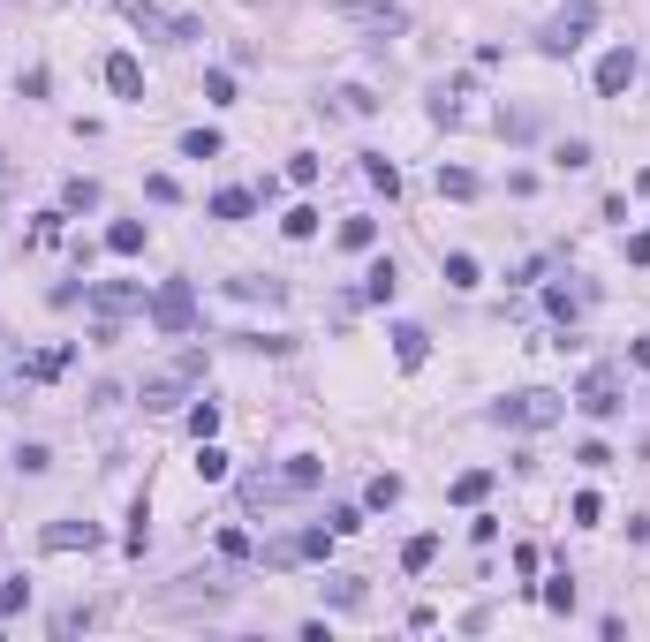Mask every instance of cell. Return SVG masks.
Masks as SVG:
<instances>
[{
    "instance_id": "obj_1",
    "label": "cell",
    "mask_w": 650,
    "mask_h": 642,
    "mask_svg": "<svg viewBox=\"0 0 650 642\" xmlns=\"http://www.w3.org/2000/svg\"><path fill=\"white\" fill-rule=\"evenodd\" d=\"M197 386H205V348H182V355H167L159 371H144L137 401H144V416H167V408H182Z\"/></svg>"
},
{
    "instance_id": "obj_2",
    "label": "cell",
    "mask_w": 650,
    "mask_h": 642,
    "mask_svg": "<svg viewBox=\"0 0 650 642\" xmlns=\"http://www.w3.org/2000/svg\"><path fill=\"white\" fill-rule=\"evenodd\" d=\"M318 476H325V461H310V454H295L288 469H250L242 476V507L265 514V507H280V499H295V491H310Z\"/></svg>"
},
{
    "instance_id": "obj_3",
    "label": "cell",
    "mask_w": 650,
    "mask_h": 642,
    "mask_svg": "<svg viewBox=\"0 0 650 642\" xmlns=\"http://www.w3.org/2000/svg\"><path fill=\"white\" fill-rule=\"evenodd\" d=\"M84 303H91V318H99V325H91V340H99V348H106V340H121V318L152 310V303H144V280H91Z\"/></svg>"
},
{
    "instance_id": "obj_4",
    "label": "cell",
    "mask_w": 650,
    "mask_h": 642,
    "mask_svg": "<svg viewBox=\"0 0 650 642\" xmlns=\"http://www.w3.org/2000/svg\"><path fill=\"white\" fill-rule=\"evenodd\" d=\"M567 416V393H545V386H522L507 401H492V423L499 431H552Z\"/></svg>"
},
{
    "instance_id": "obj_5",
    "label": "cell",
    "mask_w": 650,
    "mask_h": 642,
    "mask_svg": "<svg viewBox=\"0 0 650 642\" xmlns=\"http://www.w3.org/2000/svg\"><path fill=\"white\" fill-rule=\"evenodd\" d=\"M590 23H598V0H567L560 16H552L545 31H537V53H545V61H567V53H575L582 38H590Z\"/></svg>"
},
{
    "instance_id": "obj_6",
    "label": "cell",
    "mask_w": 650,
    "mask_h": 642,
    "mask_svg": "<svg viewBox=\"0 0 650 642\" xmlns=\"http://www.w3.org/2000/svg\"><path fill=\"white\" fill-rule=\"evenodd\" d=\"M114 8H121L129 23H137L144 38H159V46H197V38H205V31H197L189 16H167L159 0H114Z\"/></svg>"
},
{
    "instance_id": "obj_7",
    "label": "cell",
    "mask_w": 650,
    "mask_h": 642,
    "mask_svg": "<svg viewBox=\"0 0 650 642\" xmlns=\"http://www.w3.org/2000/svg\"><path fill=\"white\" fill-rule=\"evenodd\" d=\"M152 325L159 333H197V288H189V280H159L152 288Z\"/></svg>"
},
{
    "instance_id": "obj_8",
    "label": "cell",
    "mask_w": 650,
    "mask_h": 642,
    "mask_svg": "<svg viewBox=\"0 0 650 642\" xmlns=\"http://www.w3.org/2000/svg\"><path fill=\"white\" fill-rule=\"evenodd\" d=\"M575 408H582V416H620V371H613V363H598V371H582V386H575Z\"/></svg>"
},
{
    "instance_id": "obj_9",
    "label": "cell",
    "mask_w": 650,
    "mask_h": 642,
    "mask_svg": "<svg viewBox=\"0 0 650 642\" xmlns=\"http://www.w3.org/2000/svg\"><path fill=\"white\" fill-rule=\"evenodd\" d=\"M635 68H643V61H635V46H613L598 61V99H620V91L635 84Z\"/></svg>"
},
{
    "instance_id": "obj_10",
    "label": "cell",
    "mask_w": 650,
    "mask_h": 642,
    "mask_svg": "<svg viewBox=\"0 0 650 642\" xmlns=\"http://www.w3.org/2000/svg\"><path fill=\"white\" fill-rule=\"evenodd\" d=\"M38 544H46V552H91V544H99V522H53Z\"/></svg>"
},
{
    "instance_id": "obj_11",
    "label": "cell",
    "mask_w": 650,
    "mask_h": 642,
    "mask_svg": "<svg viewBox=\"0 0 650 642\" xmlns=\"http://www.w3.org/2000/svg\"><path fill=\"white\" fill-rule=\"evenodd\" d=\"M333 8H341V16H363L371 31H401V23H409L394 0H333Z\"/></svg>"
},
{
    "instance_id": "obj_12",
    "label": "cell",
    "mask_w": 650,
    "mask_h": 642,
    "mask_svg": "<svg viewBox=\"0 0 650 642\" xmlns=\"http://www.w3.org/2000/svg\"><path fill=\"white\" fill-rule=\"evenodd\" d=\"M106 84H114L121 99H144V68H137V53H106Z\"/></svg>"
},
{
    "instance_id": "obj_13",
    "label": "cell",
    "mask_w": 650,
    "mask_h": 642,
    "mask_svg": "<svg viewBox=\"0 0 650 642\" xmlns=\"http://www.w3.org/2000/svg\"><path fill=\"white\" fill-rule=\"evenodd\" d=\"M394 288H401V272H394V257H378V265L363 272V295H356V303H394Z\"/></svg>"
},
{
    "instance_id": "obj_14",
    "label": "cell",
    "mask_w": 650,
    "mask_h": 642,
    "mask_svg": "<svg viewBox=\"0 0 650 642\" xmlns=\"http://www.w3.org/2000/svg\"><path fill=\"white\" fill-rule=\"evenodd\" d=\"M394 355H401V371H416V363L431 355V333L424 325H394Z\"/></svg>"
},
{
    "instance_id": "obj_15",
    "label": "cell",
    "mask_w": 650,
    "mask_h": 642,
    "mask_svg": "<svg viewBox=\"0 0 650 642\" xmlns=\"http://www.w3.org/2000/svg\"><path fill=\"white\" fill-rule=\"evenodd\" d=\"M227 295H242V303H288V280H227Z\"/></svg>"
},
{
    "instance_id": "obj_16",
    "label": "cell",
    "mask_w": 650,
    "mask_h": 642,
    "mask_svg": "<svg viewBox=\"0 0 650 642\" xmlns=\"http://www.w3.org/2000/svg\"><path fill=\"white\" fill-rule=\"evenodd\" d=\"M106 250H114V257H137V250H144V220H114V227H106Z\"/></svg>"
},
{
    "instance_id": "obj_17",
    "label": "cell",
    "mask_w": 650,
    "mask_h": 642,
    "mask_svg": "<svg viewBox=\"0 0 650 642\" xmlns=\"http://www.w3.org/2000/svg\"><path fill=\"white\" fill-rule=\"evenodd\" d=\"M250 212H257L250 189H220V197H212V220H250Z\"/></svg>"
},
{
    "instance_id": "obj_18",
    "label": "cell",
    "mask_w": 650,
    "mask_h": 642,
    "mask_svg": "<svg viewBox=\"0 0 650 642\" xmlns=\"http://www.w3.org/2000/svg\"><path fill=\"white\" fill-rule=\"evenodd\" d=\"M76 363V348H46V355H31V363H23V378H61Z\"/></svg>"
},
{
    "instance_id": "obj_19",
    "label": "cell",
    "mask_w": 650,
    "mask_h": 642,
    "mask_svg": "<svg viewBox=\"0 0 650 642\" xmlns=\"http://www.w3.org/2000/svg\"><path fill=\"white\" fill-rule=\"evenodd\" d=\"M484 491H492V469H462L454 476V507H477Z\"/></svg>"
},
{
    "instance_id": "obj_20",
    "label": "cell",
    "mask_w": 650,
    "mask_h": 642,
    "mask_svg": "<svg viewBox=\"0 0 650 642\" xmlns=\"http://www.w3.org/2000/svg\"><path fill=\"white\" fill-rule=\"evenodd\" d=\"M325 605H363V575H325Z\"/></svg>"
},
{
    "instance_id": "obj_21",
    "label": "cell",
    "mask_w": 650,
    "mask_h": 642,
    "mask_svg": "<svg viewBox=\"0 0 650 642\" xmlns=\"http://www.w3.org/2000/svg\"><path fill=\"white\" fill-rule=\"evenodd\" d=\"M363 174H371V189H386V197H401V167H394L386 152H371V159H363Z\"/></svg>"
},
{
    "instance_id": "obj_22",
    "label": "cell",
    "mask_w": 650,
    "mask_h": 642,
    "mask_svg": "<svg viewBox=\"0 0 650 642\" xmlns=\"http://www.w3.org/2000/svg\"><path fill=\"white\" fill-rule=\"evenodd\" d=\"M582 303H590V288H545V310H552V318H560V325L575 318Z\"/></svg>"
},
{
    "instance_id": "obj_23",
    "label": "cell",
    "mask_w": 650,
    "mask_h": 642,
    "mask_svg": "<svg viewBox=\"0 0 650 642\" xmlns=\"http://www.w3.org/2000/svg\"><path fill=\"white\" fill-rule=\"evenodd\" d=\"M431 559H439V537H409L401 544V567H409V575H424Z\"/></svg>"
},
{
    "instance_id": "obj_24",
    "label": "cell",
    "mask_w": 650,
    "mask_h": 642,
    "mask_svg": "<svg viewBox=\"0 0 650 642\" xmlns=\"http://www.w3.org/2000/svg\"><path fill=\"white\" fill-rule=\"evenodd\" d=\"M61 204H69V212H91V204H99V182H84V174H69V182H61Z\"/></svg>"
},
{
    "instance_id": "obj_25",
    "label": "cell",
    "mask_w": 650,
    "mask_h": 642,
    "mask_svg": "<svg viewBox=\"0 0 650 642\" xmlns=\"http://www.w3.org/2000/svg\"><path fill=\"white\" fill-rule=\"evenodd\" d=\"M197 476H205V484H227V454L212 439H197Z\"/></svg>"
},
{
    "instance_id": "obj_26",
    "label": "cell",
    "mask_w": 650,
    "mask_h": 642,
    "mask_svg": "<svg viewBox=\"0 0 650 642\" xmlns=\"http://www.w3.org/2000/svg\"><path fill=\"white\" fill-rule=\"evenodd\" d=\"M182 159H220V129H189L182 136Z\"/></svg>"
},
{
    "instance_id": "obj_27",
    "label": "cell",
    "mask_w": 650,
    "mask_h": 642,
    "mask_svg": "<svg viewBox=\"0 0 650 642\" xmlns=\"http://www.w3.org/2000/svg\"><path fill=\"white\" fill-rule=\"evenodd\" d=\"M439 197H477V174L469 167H439Z\"/></svg>"
},
{
    "instance_id": "obj_28",
    "label": "cell",
    "mask_w": 650,
    "mask_h": 642,
    "mask_svg": "<svg viewBox=\"0 0 650 642\" xmlns=\"http://www.w3.org/2000/svg\"><path fill=\"white\" fill-rule=\"evenodd\" d=\"M378 242V220H341V250H371Z\"/></svg>"
},
{
    "instance_id": "obj_29",
    "label": "cell",
    "mask_w": 650,
    "mask_h": 642,
    "mask_svg": "<svg viewBox=\"0 0 650 642\" xmlns=\"http://www.w3.org/2000/svg\"><path fill=\"white\" fill-rule=\"evenodd\" d=\"M23 605H31V582H23V575H16V582H0V620H16Z\"/></svg>"
},
{
    "instance_id": "obj_30",
    "label": "cell",
    "mask_w": 650,
    "mask_h": 642,
    "mask_svg": "<svg viewBox=\"0 0 650 642\" xmlns=\"http://www.w3.org/2000/svg\"><path fill=\"white\" fill-rule=\"evenodd\" d=\"M499 136H514V144H522V136H537V114H530V106H514V114H499Z\"/></svg>"
},
{
    "instance_id": "obj_31",
    "label": "cell",
    "mask_w": 650,
    "mask_h": 642,
    "mask_svg": "<svg viewBox=\"0 0 650 642\" xmlns=\"http://www.w3.org/2000/svg\"><path fill=\"white\" fill-rule=\"evenodd\" d=\"M280 227H288V242H310V235H318V212H310V204H295Z\"/></svg>"
},
{
    "instance_id": "obj_32",
    "label": "cell",
    "mask_w": 650,
    "mask_h": 642,
    "mask_svg": "<svg viewBox=\"0 0 650 642\" xmlns=\"http://www.w3.org/2000/svg\"><path fill=\"white\" fill-rule=\"evenodd\" d=\"M446 288H477V257H462V250L446 257Z\"/></svg>"
},
{
    "instance_id": "obj_33",
    "label": "cell",
    "mask_w": 650,
    "mask_h": 642,
    "mask_svg": "<svg viewBox=\"0 0 650 642\" xmlns=\"http://www.w3.org/2000/svg\"><path fill=\"white\" fill-rule=\"evenodd\" d=\"M189 431H197V439H212V431H220V401H197V408H189Z\"/></svg>"
},
{
    "instance_id": "obj_34",
    "label": "cell",
    "mask_w": 650,
    "mask_h": 642,
    "mask_svg": "<svg viewBox=\"0 0 650 642\" xmlns=\"http://www.w3.org/2000/svg\"><path fill=\"white\" fill-rule=\"evenodd\" d=\"M363 499H371V507L386 514V507H394V499H401V476H371V491H363Z\"/></svg>"
},
{
    "instance_id": "obj_35",
    "label": "cell",
    "mask_w": 650,
    "mask_h": 642,
    "mask_svg": "<svg viewBox=\"0 0 650 642\" xmlns=\"http://www.w3.org/2000/svg\"><path fill=\"white\" fill-rule=\"evenodd\" d=\"M91 620H99L91 605H69V612H53V635H76V627H91Z\"/></svg>"
},
{
    "instance_id": "obj_36",
    "label": "cell",
    "mask_w": 650,
    "mask_h": 642,
    "mask_svg": "<svg viewBox=\"0 0 650 642\" xmlns=\"http://www.w3.org/2000/svg\"><path fill=\"white\" fill-rule=\"evenodd\" d=\"M16 469H23V476H46L53 454H46V446H16Z\"/></svg>"
},
{
    "instance_id": "obj_37",
    "label": "cell",
    "mask_w": 650,
    "mask_h": 642,
    "mask_svg": "<svg viewBox=\"0 0 650 642\" xmlns=\"http://www.w3.org/2000/svg\"><path fill=\"white\" fill-rule=\"evenodd\" d=\"M545 605H552V612H575V575H560V582H545Z\"/></svg>"
},
{
    "instance_id": "obj_38",
    "label": "cell",
    "mask_w": 650,
    "mask_h": 642,
    "mask_svg": "<svg viewBox=\"0 0 650 642\" xmlns=\"http://www.w3.org/2000/svg\"><path fill=\"white\" fill-rule=\"evenodd\" d=\"M552 159H560V167L575 174V167H590V144H582V136H567V144H560V152H552Z\"/></svg>"
},
{
    "instance_id": "obj_39",
    "label": "cell",
    "mask_w": 650,
    "mask_h": 642,
    "mask_svg": "<svg viewBox=\"0 0 650 642\" xmlns=\"http://www.w3.org/2000/svg\"><path fill=\"white\" fill-rule=\"evenodd\" d=\"M205 99H212V106L235 99V76H227V68H212V76H205Z\"/></svg>"
},
{
    "instance_id": "obj_40",
    "label": "cell",
    "mask_w": 650,
    "mask_h": 642,
    "mask_svg": "<svg viewBox=\"0 0 650 642\" xmlns=\"http://www.w3.org/2000/svg\"><path fill=\"white\" fill-rule=\"evenodd\" d=\"M333 99H341V114H371V106H378V99H371V91H363V84H348V91H333Z\"/></svg>"
},
{
    "instance_id": "obj_41",
    "label": "cell",
    "mask_w": 650,
    "mask_h": 642,
    "mask_svg": "<svg viewBox=\"0 0 650 642\" xmlns=\"http://www.w3.org/2000/svg\"><path fill=\"white\" fill-rule=\"evenodd\" d=\"M598 514H605V499H598V491H575V522L590 529V522H598Z\"/></svg>"
},
{
    "instance_id": "obj_42",
    "label": "cell",
    "mask_w": 650,
    "mask_h": 642,
    "mask_svg": "<svg viewBox=\"0 0 650 642\" xmlns=\"http://www.w3.org/2000/svg\"><path fill=\"white\" fill-rule=\"evenodd\" d=\"M628 265H650V227H643V235H628Z\"/></svg>"
},
{
    "instance_id": "obj_43",
    "label": "cell",
    "mask_w": 650,
    "mask_h": 642,
    "mask_svg": "<svg viewBox=\"0 0 650 642\" xmlns=\"http://www.w3.org/2000/svg\"><path fill=\"white\" fill-rule=\"evenodd\" d=\"M628 363H635V371H650V340H635V348H628Z\"/></svg>"
},
{
    "instance_id": "obj_44",
    "label": "cell",
    "mask_w": 650,
    "mask_h": 642,
    "mask_svg": "<svg viewBox=\"0 0 650 642\" xmlns=\"http://www.w3.org/2000/svg\"><path fill=\"white\" fill-rule=\"evenodd\" d=\"M0 189H8V167H0Z\"/></svg>"
}]
</instances>
